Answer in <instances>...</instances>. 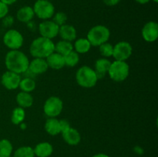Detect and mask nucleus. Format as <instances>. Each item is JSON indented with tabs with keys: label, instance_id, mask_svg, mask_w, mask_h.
Listing matches in <instances>:
<instances>
[{
	"label": "nucleus",
	"instance_id": "obj_1",
	"mask_svg": "<svg viewBox=\"0 0 158 157\" xmlns=\"http://www.w3.org/2000/svg\"><path fill=\"white\" fill-rule=\"evenodd\" d=\"M5 64L8 71L17 74L25 73L28 70L29 60L24 52L18 50H10L5 58Z\"/></svg>",
	"mask_w": 158,
	"mask_h": 157
},
{
	"label": "nucleus",
	"instance_id": "obj_2",
	"mask_svg": "<svg viewBox=\"0 0 158 157\" xmlns=\"http://www.w3.org/2000/svg\"><path fill=\"white\" fill-rule=\"evenodd\" d=\"M55 52V44L52 39L40 36L32 42L29 52L34 58H46Z\"/></svg>",
	"mask_w": 158,
	"mask_h": 157
},
{
	"label": "nucleus",
	"instance_id": "obj_3",
	"mask_svg": "<svg viewBox=\"0 0 158 157\" xmlns=\"http://www.w3.org/2000/svg\"><path fill=\"white\" fill-rule=\"evenodd\" d=\"M76 80L79 86L89 89L96 86L98 77L94 69L87 66H83L77 71Z\"/></svg>",
	"mask_w": 158,
	"mask_h": 157
},
{
	"label": "nucleus",
	"instance_id": "obj_4",
	"mask_svg": "<svg viewBox=\"0 0 158 157\" xmlns=\"http://www.w3.org/2000/svg\"><path fill=\"white\" fill-rule=\"evenodd\" d=\"M110 36V29L103 25H97L89 29L87 33V39L91 46H100L106 42Z\"/></svg>",
	"mask_w": 158,
	"mask_h": 157
},
{
	"label": "nucleus",
	"instance_id": "obj_5",
	"mask_svg": "<svg viewBox=\"0 0 158 157\" xmlns=\"http://www.w3.org/2000/svg\"><path fill=\"white\" fill-rule=\"evenodd\" d=\"M110 77L115 82H123L127 79L130 73L129 65L126 61L115 60L111 62L110 67L108 70Z\"/></svg>",
	"mask_w": 158,
	"mask_h": 157
},
{
	"label": "nucleus",
	"instance_id": "obj_6",
	"mask_svg": "<svg viewBox=\"0 0 158 157\" xmlns=\"http://www.w3.org/2000/svg\"><path fill=\"white\" fill-rule=\"evenodd\" d=\"M32 9L35 15L43 20L49 19L55 13V7L49 0H37Z\"/></svg>",
	"mask_w": 158,
	"mask_h": 157
},
{
	"label": "nucleus",
	"instance_id": "obj_7",
	"mask_svg": "<svg viewBox=\"0 0 158 157\" xmlns=\"http://www.w3.org/2000/svg\"><path fill=\"white\" fill-rule=\"evenodd\" d=\"M24 38L23 35L15 29H9L3 36V43L10 50H18L23 46Z\"/></svg>",
	"mask_w": 158,
	"mask_h": 157
},
{
	"label": "nucleus",
	"instance_id": "obj_8",
	"mask_svg": "<svg viewBox=\"0 0 158 157\" xmlns=\"http://www.w3.org/2000/svg\"><path fill=\"white\" fill-rule=\"evenodd\" d=\"M63 109V101L57 96H50L46 100L43 106L44 113L49 118H56L62 112Z\"/></svg>",
	"mask_w": 158,
	"mask_h": 157
},
{
	"label": "nucleus",
	"instance_id": "obj_9",
	"mask_svg": "<svg viewBox=\"0 0 158 157\" xmlns=\"http://www.w3.org/2000/svg\"><path fill=\"white\" fill-rule=\"evenodd\" d=\"M133 52L132 46L129 42L121 41L114 46L112 56L117 61H126L131 57Z\"/></svg>",
	"mask_w": 158,
	"mask_h": 157
},
{
	"label": "nucleus",
	"instance_id": "obj_10",
	"mask_svg": "<svg viewBox=\"0 0 158 157\" xmlns=\"http://www.w3.org/2000/svg\"><path fill=\"white\" fill-rule=\"evenodd\" d=\"M38 29L41 36L52 39L58 35L60 26L52 21L45 20L39 25Z\"/></svg>",
	"mask_w": 158,
	"mask_h": 157
},
{
	"label": "nucleus",
	"instance_id": "obj_11",
	"mask_svg": "<svg viewBox=\"0 0 158 157\" xmlns=\"http://www.w3.org/2000/svg\"><path fill=\"white\" fill-rule=\"evenodd\" d=\"M21 79L19 74L11 72V71H6L2 75L1 82L2 86L6 89L9 90H13L19 88Z\"/></svg>",
	"mask_w": 158,
	"mask_h": 157
},
{
	"label": "nucleus",
	"instance_id": "obj_12",
	"mask_svg": "<svg viewBox=\"0 0 158 157\" xmlns=\"http://www.w3.org/2000/svg\"><path fill=\"white\" fill-rule=\"evenodd\" d=\"M141 33L145 41L154 42L158 38V24L154 21L148 22L143 26Z\"/></svg>",
	"mask_w": 158,
	"mask_h": 157
},
{
	"label": "nucleus",
	"instance_id": "obj_13",
	"mask_svg": "<svg viewBox=\"0 0 158 157\" xmlns=\"http://www.w3.org/2000/svg\"><path fill=\"white\" fill-rule=\"evenodd\" d=\"M49 69L46 58H34L31 62H29L28 70L33 75H40L43 74Z\"/></svg>",
	"mask_w": 158,
	"mask_h": 157
},
{
	"label": "nucleus",
	"instance_id": "obj_14",
	"mask_svg": "<svg viewBox=\"0 0 158 157\" xmlns=\"http://www.w3.org/2000/svg\"><path fill=\"white\" fill-rule=\"evenodd\" d=\"M63 140L70 146H77L81 141V136L78 131L74 128L70 127L67 130L61 132Z\"/></svg>",
	"mask_w": 158,
	"mask_h": 157
},
{
	"label": "nucleus",
	"instance_id": "obj_15",
	"mask_svg": "<svg viewBox=\"0 0 158 157\" xmlns=\"http://www.w3.org/2000/svg\"><path fill=\"white\" fill-rule=\"evenodd\" d=\"M49 68L52 69H61L65 66L64 56L54 52L46 58Z\"/></svg>",
	"mask_w": 158,
	"mask_h": 157
},
{
	"label": "nucleus",
	"instance_id": "obj_16",
	"mask_svg": "<svg viewBox=\"0 0 158 157\" xmlns=\"http://www.w3.org/2000/svg\"><path fill=\"white\" fill-rule=\"evenodd\" d=\"M58 35H60V36L61 37L63 40L72 42L77 38V30L71 25L64 24L60 26Z\"/></svg>",
	"mask_w": 158,
	"mask_h": 157
},
{
	"label": "nucleus",
	"instance_id": "obj_17",
	"mask_svg": "<svg viewBox=\"0 0 158 157\" xmlns=\"http://www.w3.org/2000/svg\"><path fill=\"white\" fill-rule=\"evenodd\" d=\"M34 154L37 157H49L53 152V147L47 142H43L37 144L33 149Z\"/></svg>",
	"mask_w": 158,
	"mask_h": 157
},
{
	"label": "nucleus",
	"instance_id": "obj_18",
	"mask_svg": "<svg viewBox=\"0 0 158 157\" xmlns=\"http://www.w3.org/2000/svg\"><path fill=\"white\" fill-rule=\"evenodd\" d=\"M34 16H35V13H34L33 9L30 6H23L17 11L16 18L21 22H29L32 21Z\"/></svg>",
	"mask_w": 158,
	"mask_h": 157
},
{
	"label": "nucleus",
	"instance_id": "obj_19",
	"mask_svg": "<svg viewBox=\"0 0 158 157\" xmlns=\"http://www.w3.org/2000/svg\"><path fill=\"white\" fill-rule=\"evenodd\" d=\"M111 62L106 58H99L95 62V72L98 78L104 76L110 67Z\"/></svg>",
	"mask_w": 158,
	"mask_h": 157
},
{
	"label": "nucleus",
	"instance_id": "obj_20",
	"mask_svg": "<svg viewBox=\"0 0 158 157\" xmlns=\"http://www.w3.org/2000/svg\"><path fill=\"white\" fill-rule=\"evenodd\" d=\"M45 130L50 135H57L61 133L60 126V120L56 118H49L45 123Z\"/></svg>",
	"mask_w": 158,
	"mask_h": 157
},
{
	"label": "nucleus",
	"instance_id": "obj_21",
	"mask_svg": "<svg viewBox=\"0 0 158 157\" xmlns=\"http://www.w3.org/2000/svg\"><path fill=\"white\" fill-rule=\"evenodd\" d=\"M16 103L21 108H29L33 104V97L29 92H20L16 95Z\"/></svg>",
	"mask_w": 158,
	"mask_h": 157
},
{
	"label": "nucleus",
	"instance_id": "obj_22",
	"mask_svg": "<svg viewBox=\"0 0 158 157\" xmlns=\"http://www.w3.org/2000/svg\"><path fill=\"white\" fill-rule=\"evenodd\" d=\"M91 46L87 38H80L76 40L73 48L78 54H85L90 50Z\"/></svg>",
	"mask_w": 158,
	"mask_h": 157
},
{
	"label": "nucleus",
	"instance_id": "obj_23",
	"mask_svg": "<svg viewBox=\"0 0 158 157\" xmlns=\"http://www.w3.org/2000/svg\"><path fill=\"white\" fill-rule=\"evenodd\" d=\"M73 50V46L71 42L61 40V41H59L56 44H55V52L63 56L67 55L69 52Z\"/></svg>",
	"mask_w": 158,
	"mask_h": 157
},
{
	"label": "nucleus",
	"instance_id": "obj_24",
	"mask_svg": "<svg viewBox=\"0 0 158 157\" xmlns=\"http://www.w3.org/2000/svg\"><path fill=\"white\" fill-rule=\"evenodd\" d=\"M26 117V112L23 108L16 107L13 109L11 115V121L14 125H19L23 123Z\"/></svg>",
	"mask_w": 158,
	"mask_h": 157
},
{
	"label": "nucleus",
	"instance_id": "obj_25",
	"mask_svg": "<svg viewBox=\"0 0 158 157\" xmlns=\"http://www.w3.org/2000/svg\"><path fill=\"white\" fill-rule=\"evenodd\" d=\"M19 87L20 88L22 92H29L30 93L31 92H32L35 89V82L32 78L26 77V78L21 79Z\"/></svg>",
	"mask_w": 158,
	"mask_h": 157
},
{
	"label": "nucleus",
	"instance_id": "obj_26",
	"mask_svg": "<svg viewBox=\"0 0 158 157\" xmlns=\"http://www.w3.org/2000/svg\"><path fill=\"white\" fill-rule=\"evenodd\" d=\"M12 145L6 139L0 140V157H9L12 152Z\"/></svg>",
	"mask_w": 158,
	"mask_h": 157
},
{
	"label": "nucleus",
	"instance_id": "obj_27",
	"mask_svg": "<svg viewBox=\"0 0 158 157\" xmlns=\"http://www.w3.org/2000/svg\"><path fill=\"white\" fill-rule=\"evenodd\" d=\"M65 66L68 67H74L80 61V55L76 51H71L67 55H64Z\"/></svg>",
	"mask_w": 158,
	"mask_h": 157
},
{
	"label": "nucleus",
	"instance_id": "obj_28",
	"mask_svg": "<svg viewBox=\"0 0 158 157\" xmlns=\"http://www.w3.org/2000/svg\"><path fill=\"white\" fill-rule=\"evenodd\" d=\"M12 157H35V154L30 146H21L15 150Z\"/></svg>",
	"mask_w": 158,
	"mask_h": 157
},
{
	"label": "nucleus",
	"instance_id": "obj_29",
	"mask_svg": "<svg viewBox=\"0 0 158 157\" xmlns=\"http://www.w3.org/2000/svg\"><path fill=\"white\" fill-rule=\"evenodd\" d=\"M100 52L103 56L106 57H110L113 55V52H114V46L110 44V43L106 42L103 43L100 45Z\"/></svg>",
	"mask_w": 158,
	"mask_h": 157
},
{
	"label": "nucleus",
	"instance_id": "obj_30",
	"mask_svg": "<svg viewBox=\"0 0 158 157\" xmlns=\"http://www.w3.org/2000/svg\"><path fill=\"white\" fill-rule=\"evenodd\" d=\"M52 18V22H55L59 26L66 24V21H67V15L63 12H58L56 13H54L53 16Z\"/></svg>",
	"mask_w": 158,
	"mask_h": 157
},
{
	"label": "nucleus",
	"instance_id": "obj_31",
	"mask_svg": "<svg viewBox=\"0 0 158 157\" xmlns=\"http://www.w3.org/2000/svg\"><path fill=\"white\" fill-rule=\"evenodd\" d=\"M9 12V6L0 1V19H2L8 15Z\"/></svg>",
	"mask_w": 158,
	"mask_h": 157
},
{
	"label": "nucleus",
	"instance_id": "obj_32",
	"mask_svg": "<svg viewBox=\"0 0 158 157\" xmlns=\"http://www.w3.org/2000/svg\"><path fill=\"white\" fill-rule=\"evenodd\" d=\"M60 130H61V132L67 130L68 129H69V128L71 127L69 122L66 119L60 120Z\"/></svg>",
	"mask_w": 158,
	"mask_h": 157
},
{
	"label": "nucleus",
	"instance_id": "obj_33",
	"mask_svg": "<svg viewBox=\"0 0 158 157\" xmlns=\"http://www.w3.org/2000/svg\"><path fill=\"white\" fill-rule=\"evenodd\" d=\"M3 19V24L5 26H12V23L14 22V18L11 15H6V17L2 18Z\"/></svg>",
	"mask_w": 158,
	"mask_h": 157
},
{
	"label": "nucleus",
	"instance_id": "obj_34",
	"mask_svg": "<svg viewBox=\"0 0 158 157\" xmlns=\"http://www.w3.org/2000/svg\"><path fill=\"white\" fill-rule=\"evenodd\" d=\"M103 3L107 6H117L120 0H103Z\"/></svg>",
	"mask_w": 158,
	"mask_h": 157
},
{
	"label": "nucleus",
	"instance_id": "obj_35",
	"mask_svg": "<svg viewBox=\"0 0 158 157\" xmlns=\"http://www.w3.org/2000/svg\"><path fill=\"white\" fill-rule=\"evenodd\" d=\"M1 2H4L5 4H6L7 6H9V5H12L17 1V0H0Z\"/></svg>",
	"mask_w": 158,
	"mask_h": 157
},
{
	"label": "nucleus",
	"instance_id": "obj_36",
	"mask_svg": "<svg viewBox=\"0 0 158 157\" xmlns=\"http://www.w3.org/2000/svg\"><path fill=\"white\" fill-rule=\"evenodd\" d=\"M134 151H135L136 153L140 154V155L143 153V150L142 149V148L140 147V146H136V147L134 148Z\"/></svg>",
	"mask_w": 158,
	"mask_h": 157
},
{
	"label": "nucleus",
	"instance_id": "obj_37",
	"mask_svg": "<svg viewBox=\"0 0 158 157\" xmlns=\"http://www.w3.org/2000/svg\"><path fill=\"white\" fill-rule=\"evenodd\" d=\"M135 1L137 2V3H139V4L144 5V4H147V3L149 2L151 0H135Z\"/></svg>",
	"mask_w": 158,
	"mask_h": 157
},
{
	"label": "nucleus",
	"instance_id": "obj_38",
	"mask_svg": "<svg viewBox=\"0 0 158 157\" xmlns=\"http://www.w3.org/2000/svg\"><path fill=\"white\" fill-rule=\"evenodd\" d=\"M93 157H110L109 155L104 153H97L96 155H93Z\"/></svg>",
	"mask_w": 158,
	"mask_h": 157
},
{
	"label": "nucleus",
	"instance_id": "obj_39",
	"mask_svg": "<svg viewBox=\"0 0 158 157\" xmlns=\"http://www.w3.org/2000/svg\"><path fill=\"white\" fill-rule=\"evenodd\" d=\"M153 1H154L155 3H157L158 2V0H153Z\"/></svg>",
	"mask_w": 158,
	"mask_h": 157
},
{
	"label": "nucleus",
	"instance_id": "obj_40",
	"mask_svg": "<svg viewBox=\"0 0 158 157\" xmlns=\"http://www.w3.org/2000/svg\"><path fill=\"white\" fill-rule=\"evenodd\" d=\"M9 157H12V156H11V155H10V156H9Z\"/></svg>",
	"mask_w": 158,
	"mask_h": 157
},
{
	"label": "nucleus",
	"instance_id": "obj_41",
	"mask_svg": "<svg viewBox=\"0 0 158 157\" xmlns=\"http://www.w3.org/2000/svg\"><path fill=\"white\" fill-rule=\"evenodd\" d=\"M49 1H50V0H49Z\"/></svg>",
	"mask_w": 158,
	"mask_h": 157
}]
</instances>
